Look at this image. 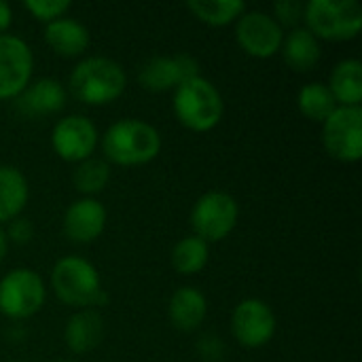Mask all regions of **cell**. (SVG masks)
<instances>
[{"mask_svg":"<svg viewBox=\"0 0 362 362\" xmlns=\"http://www.w3.org/2000/svg\"><path fill=\"white\" fill-rule=\"evenodd\" d=\"M100 144L108 165L136 168L151 163L161 153V134L146 121L121 119L102 134Z\"/></svg>","mask_w":362,"mask_h":362,"instance_id":"cell-1","label":"cell"},{"mask_svg":"<svg viewBox=\"0 0 362 362\" xmlns=\"http://www.w3.org/2000/svg\"><path fill=\"white\" fill-rule=\"evenodd\" d=\"M68 87L78 102L87 106H104L123 95L127 87V74L115 59L91 55L74 66Z\"/></svg>","mask_w":362,"mask_h":362,"instance_id":"cell-2","label":"cell"},{"mask_svg":"<svg viewBox=\"0 0 362 362\" xmlns=\"http://www.w3.org/2000/svg\"><path fill=\"white\" fill-rule=\"evenodd\" d=\"M51 288L64 305L76 310H93L108 301L95 265L83 257H62L51 269Z\"/></svg>","mask_w":362,"mask_h":362,"instance_id":"cell-3","label":"cell"},{"mask_svg":"<svg viewBox=\"0 0 362 362\" xmlns=\"http://www.w3.org/2000/svg\"><path fill=\"white\" fill-rule=\"evenodd\" d=\"M172 108L180 125L197 134L214 129L225 115V102L221 91L202 74L185 81L174 89Z\"/></svg>","mask_w":362,"mask_h":362,"instance_id":"cell-4","label":"cell"},{"mask_svg":"<svg viewBox=\"0 0 362 362\" xmlns=\"http://www.w3.org/2000/svg\"><path fill=\"white\" fill-rule=\"evenodd\" d=\"M303 21L318 40L344 42L358 36L362 8L356 0H310L303 4Z\"/></svg>","mask_w":362,"mask_h":362,"instance_id":"cell-5","label":"cell"},{"mask_svg":"<svg viewBox=\"0 0 362 362\" xmlns=\"http://www.w3.org/2000/svg\"><path fill=\"white\" fill-rule=\"evenodd\" d=\"M45 299V282L34 269H11L0 280V314L11 320L32 318L42 310Z\"/></svg>","mask_w":362,"mask_h":362,"instance_id":"cell-6","label":"cell"},{"mask_svg":"<svg viewBox=\"0 0 362 362\" xmlns=\"http://www.w3.org/2000/svg\"><path fill=\"white\" fill-rule=\"evenodd\" d=\"M238 216L240 206L229 193L208 191L195 202L191 210L193 235H197L206 244H216L235 229Z\"/></svg>","mask_w":362,"mask_h":362,"instance_id":"cell-7","label":"cell"},{"mask_svg":"<svg viewBox=\"0 0 362 362\" xmlns=\"http://www.w3.org/2000/svg\"><path fill=\"white\" fill-rule=\"evenodd\" d=\"M325 151L341 161L356 163L362 159V108L337 106L335 112L322 123Z\"/></svg>","mask_w":362,"mask_h":362,"instance_id":"cell-8","label":"cell"},{"mask_svg":"<svg viewBox=\"0 0 362 362\" xmlns=\"http://www.w3.org/2000/svg\"><path fill=\"white\" fill-rule=\"evenodd\" d=\"M284 40V28L263 11H246L235 21V42L238 47L257 59L274 57Z\"/></svg>","mask_w":362,"mask_h":362,"instance_id":"cell-9","label":"cell"},{"mask_svg":"<svg viewBox=\"0 0 362 362\" xmlns=\"http://www.w3.org/2000/svg\"><path fill=\"white\" fill-rule=\"evenodd\" d=\"M100 142L98 127L85 115H68L53 125L51 146L62 161L81 163L93 157Z\"/></svg>","mask_w":362,"mask_h":362,"instance_id":"cell-10","label":"cell"},{"mask_svg":"<svg viewBox=\"0 0 362 362\" xmlns=\"http://www.w3.org/2000/svg\"><path fill=\"white\" fill-rule=\"evenodd\" d=\"M278 329L274 310L261 299H244L235 305L231 316V333L240 346L257 350L267 346Z\"/></svg>","mask_w":362,"mask_h":362,"instance_id":"cell-11","label":"cell"},{"mask_svg":"<svg viewBox=\"0 0 362 362\" xmlns=\"http://www.w3.org/2000/svg\"><path fill=\"white\" fill-rule=\"evenodd\" d=\"M34 55L15 34H0V100H15L32 81Z\"/></svg>","mask_w":362,"mask_h":362,"instance_id":"cell-12","label":"cell"},{"mask_svg":"<svg viewBox=\"0 0 362 362\" xmlns=\"http://www.w3.org/2000/svg\"><path fill=\"white\" fill-rule=\"evenodd\" d=\"M199 76V64L189 53L178 55H155L140 66L138 81L148 91H168L176 89L189 78Z\"/></svg>","mask_w":362,"mask_h":362,"instance_id":"cell-13","label":"cell"},{"mask_svg":"<svg viewBox=\"0 0 362 362\" xmlns=\"http://www.w3.org/2000/svg\"><path fill=\"white\" fill-rule=\"evenodd\" d=\"M106 218V208L95 197L76 199L64 214V233L74 244H91L104 233Z\"/></svg>","mask_w":362,"mask_h":362,"instance_id":"cell-14","label":"cell"},{"mask_svg":"<svg viewBox=\"0 0 362 362\" xmlns=\"http://www.w3.org/2000/svg\"><path fill=\"white\" fill-rule=\"evenodd\" d=\"M68 93L64 85L55 78H36L15 98V106L25 117H45L59 112L66 106Z\"/></svg>","mask_w":362,"mask_h":362,"instance_id":"cell-15","label":"cell"},{"mask_svg":"<svg viewBox=\"0 0 362 362\" xmlns=\"http://www.w3.org/2000/svg\"><path fill=\"white\" fill-rule=\"evenodd\" d=\"M45 42L62 57H81L91 45V34L81 21L62 17L45 25Z\"/></svg>","mask_w":362,"mask_h":362,"instance_id":"cell-16","label":"cell"},{"mask_svg":"<svg viewBox=\"0 0 362 362\" xmlns=\"http://www.w3.org/2000/svg\"><path fill=\"white\" fill-rule=\"evenodd\" d=\"M104 320L95 310H78L68 318L64 329V341L72 354H87L102 344Z\"/></svg>","mask_w":362,"mask_h":362,"instance_id":"cell-17","label":"cell"},{"mask_svg":"<svg viewBox=\"0 0 362 362\" xmlns=\"http://www.w3.org/2000/svg\"><path fill=\"white\" fill-rule=\"evenodd\" d=\"M170 322L180 331H195L208 316L206 295L193 286L176 288L168 303Z\"/></svg>","mask_w":362,"mask_h":362,"instance_id":"cell-18","label":"cell"},{"mask_svg":"<svg viewBox=\"0 0 362 362\" xmlns=\"http://www.w3.org/2000/svg\"><path fill=\"white\" fill-rule=\"evenodd\" d=\"M280 53L284 57V64L291 70H295V72H310L320 62L322 49H320V40L308 28H299L297 25L288 34H284Z\"/></svg>","mask_w":362,"mask_h":362,"instance_id":"cell-19","label":"cell"},{"mask_svg":"<svg viewBox=\"0 0 362 362\" xmlns=\"http://www.w3.org/2000/svg\"><path fill=\"white\" fill-rule=\"evenodd\" d=\"M28 178L15 165H0V223H11L21 216L28 206Z\"/></svg>","mask_w":362,"mask_h":362,"instance_id":"cell-20","label":"cell"},{"mask_svg":"<svg viewBox=\"0 0 362 362\" xmlns=\"http://www.w3.org/2000/svg\"><path fill=\"white\" fill-rule=\"evenodd\" d=\"M337 106H361L362 102V64L348 57L335 64L329 85Z\"/></svg>","mask_w":362,"mask_h":362,"instance_id":"cell-21","label":"cell"},{"mask_svg":"<svg viewBox=\"0 0 362 362\" xmlns=\"http://www.w3.org/2000/svg\"><path fill=\"white\" fill-rule=\"evenodd\" d=\"M187 8L195 19L212 28L229 25L238 21L242 13H246V4L242 0H189Z\"/></svg>","mask_w":362,"mask_h":362,"instance_id":"cell-22","label":"cell"},{"mask_svg":"<svg viewBox=\"0 0 362 362\" xmlns=\"http://www.w3.org/2000/svg\"><path fill=\"white\" fill-rule=\"evenodd\" d=\"M297 104H299V110L305 119L314 121V123H325L337 108V102L331 93V89L320 83V81H314V83H308L301 87L299 95H297Z\"/></svg>","mask_w":362,"mask_h":362,"instance_id":"cell-23","label":"cell"},{"mask_svg":"<svg viewBox=\"0 0 362 362\" xmlns=\"http://www.w3.org/2000/svg\"><path fill=\"white\" fill-rule=\"evenodd\" d=\"M210 261V248L197 235H187L172 248V267L182 276L199 274Z\"/></svg>","mask_w":362,"mask_h":362,"instance_id":"cell-24","label":"cell"},{"mask_svg":"<svg viewBox=\"0 0 362 362\" xmlns=\"http://www.w3.org/2000/svg\"><path fill=\"white\" fill-rule=\"evenodd\" d=\"M108 180H110V165L104 159H95V157H89L76 163L72 172V185L85 197H93L102 193Z\"/></svg>","mask_w":362,"mask_h":362,"instance_id":"cell-25","label":"cell"},{"mask_svg":"<svg viewBox=\"0 0 362 362\" xmlns=\"http://www.w3.org/2000/svg\"><path fill=\"white\" fill-rule=\"evenodd\" d=\"M70 2L68 0H25L23 8L38 21L42 23H51L55 19L66 17V13L70 11Z\"/></svg>","mask_w":362,"mask_h":362,"instance_id":"cell-26","label":"cell"},{"mask_svg":"<svg viewBox=\"0 0 362 362\" xmlns=\"http://www.w3.org/2000/svg\"><path fill=\"white\" fill-rule=\"evenodd\" d=\"M280 28H297V23L303 19V4L297 2V0H280L274 4V15H272Z\"/></svg>","mask_w":362,"mask_h":362,"instance_id":"cell-27","label":"cell"},{"mask_svg":"<svg viewBox=\"0 0 362 362\" xmlns=\"http://www.w3.org/2000/svg\"><path fill=\"white\" fill-rule=\"evenodd\" d=\"M4 233H6L8 242L23 246V244H28L34 238V225H32V221H28L23 216H17V218H13L8 223V229Z\"/></svg>","mask_w":362,"mask_h":362,"instance_id":"cell-28","label":"cell"},{"mask_svg":"<svg viewBox=\"0 0 362 362\" xmlns=\"http://www.w3.org/2000/svg\"><path fill=\"white\" fill-rule=\"evenodd\" d=\"M11 23H13V8L11 4L0 0V34H4L11 28Z\"/></svg>","mask_w":362,"mask_h":362,"instance_id":"cell-29","label":"cell"},{"mask_svg":"<svg viewBox=\"0 0 362 362\" xmlns=\"http://www.w3.org/2000/svg\"><path fill=\"white\" fill-rule=\"evenodd\" d=\"M6 250H8V240H6L4 229L0 227V263H2V261H4V257H6Z\"/></svg>","mask_w":362,"mask_h":362,"instance_id":"cell-30","label":"cell"},{"mask_svg":"<svg viewBox=\"0 0 362 362\" xmlns=\"http://www.w3.org/2000/svg\"><path fill=\"white\" fill-rule=\"evenodd\" d=\"M57 362H74V361H57Z\"/></svg>","mask_w":362,"mask_h":362,"instance_id":"cell-31","label":"cell"}]
</instances>
